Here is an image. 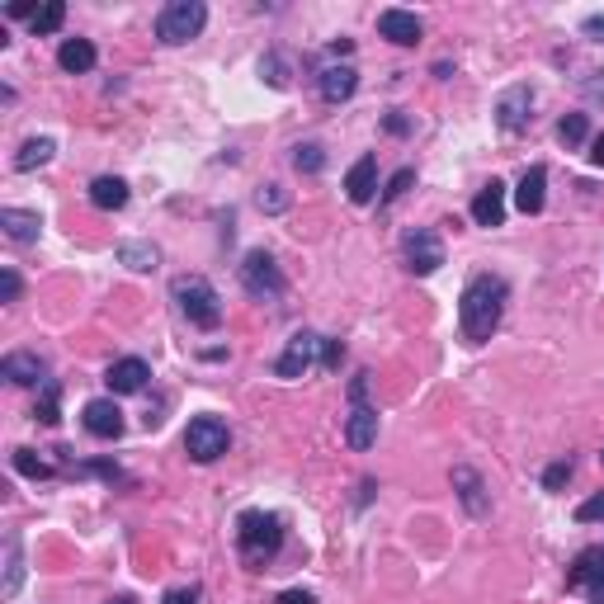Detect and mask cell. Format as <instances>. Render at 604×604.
<instances>
[{
    "instance_id": "74e56055",
    "label": "cell",
    "mask_w": 604,
    "mask_h": 604,
    "mask_svg": "<svg viewBox=\"0 0 604 604\" xmlns=\"http://www.w3.org/2000/svg\"><path fill=\"white\" fill-rule=\"evenodd\" d=\"M19 298V269L5 265V274H0V302H15Z\"/></svg>"
},
{
    "instance_id": "ab89813d",
    "label": "cell",
    "mask_w": 604,
    "mask_h": 604,
    "mask_svg": "<svg viewBox=\"0 0 604 604\" xmlns=\"http://www.w3.org/2000/svg\"><path fill=\"white\" fill-rule=\"evenodd\" d=\"M581 90H586V100H604V71H590L581 81Z\"/></svg>"
},
{
    "instance_id": "7a4b0ae2",
    "label": "cell",
    "mask_w": 604,
    "mask_h": 604,
    "mask_svg": "<svg viewBox=\"0 0 604 604\" xmlns=\"http://www.w3.org/2000/svg\"><path fill=\"white\" fill-rule=\"evenodd\" d=\"M284 548V520L274 510H241L236 520V553L251 571H265Z\"/></svg>"
},
{
    "instance_id": "1f68e13d",
    "label": "cell",
    "mask_w": 604,
    "mask_h": 604,
    "mask_svg": "<svg viewBox=\"0 0 604 604\" xmlns=\"http://www.w3.org/2000/svg\"><path fill=\"white\" fill-rule=\"evenodd\" d=\"M586 133H590V123H586V114H567L562 123H557V142L567 151H576L581 142H586Z\"/></svg>"
},
{
    "instance_id": "f35d334b",
    "label": "cell",
    "mask_w": 604,
    "mask_h": 604,
    "mask_svg": "<svg viewBox=\"0 0 604 604\" xmlns=\"http://www.w3.org/2000/svg\"><path fill=\"white\" fill-rule=\"evenodd\" d=\"M161 604H199V586H175L166 590V600Z\"/></svg>"
},
{
    "instance_id": "e0dca14e",
    "label": "cell",
    "mask_w": 604,
    "mask_h": 604,
    "mask_svg": "<svg viewBox=\"0 0 604 604\" xmlns=\"http://www.w3.org/2000/svg\"><path fill=\"white\" fill-rule=\"evenodd\" d=\"M543 203H548V166H529L520 175V189H515V208L524 218H538Z\"/></svg>"
},
{
    "instance_id": "603a6c76",
    "label": "cell",
    "mask_w": 604,
    "mask_h": 604,
    "mask_svg": "<svg viewBox=\"0 0 604 604\" xmlns=\"http://www.w3.org/2000/svg\"><path fill=\"white\" fill-rule=\"evenodd\" d=\"M0 227H5V236H10L15 246H29V241H38V232H43V218L29 213V208H0Z\"/></svg>"
},
{
    "instance_id": "d4e9b609",
    "label": "cell",
    "mask_w": 604,
    "mask_h": 604,
    "mask_svg": "<svg viewBox=\"0 0 604 604\" xmlns=\"http://www.w3.org/2000/svg\"><path fill=\"white\" fill-rule=\"evenodd\" d=\"M118 260L128 269H137V274H147V269L161 265V251L151 241H118Z\"/></svg>"
},
{
    "instance_id": "484cf974",
    "label": "cell",
    "mask_w": 604,
    "mask_h": 604,
    "mask_svg": "<svg viewBox=\"0 0 604 604\" xmlns=\"http://www.w3.org/2000/svg\"><path fill=\"white\" fill-rule=\"evenodd\" d=\"M52 156H57V142H52V137H29V142L15 151V170H38V166H48Z\"/></svg>"
},
{
    "instance_id": "8d00e7d4",
    "label": "cell",
    "mask_w": 604,
    "mask_h": 604,
    "mask_svg": "<svg viewBox=\"0 0 604 604\" xmlns=\"http://www.w3.org/2000/svg\"><path fill=\"white\" fill-rule=\"evenodd\" d=\"M340 359H345V345H340V340H326V336H321V369L336 373Z\"/></svg>"
},
{
    "instance_id": "ac0fdd59",
    "label": "cell",
    "mask_w": 604,
    "mask_h": 604,
    "mask_svg": "<svg viewBox=\"0 0 604 604\" xmlns=\"http://www.w3.org/2000/svg\"><path fill=\"white\" fill-rule=\"evenodd\" d=\"M317 90L326 104H345L354 100V90H359V71L350 67V62H340V67H326L317 76Z\"/></svg>"
},
{
    "instance_id": "f6af8a7d",
    "label": "cell",
    "mask_w": 604,
    "mask_h": 604,
    "mask_svg": "<svg viewBox=\"0 0 604 604\" xmlns=\"http://www.w3.org/2000/svg\"><path fill=\"white\" fill-rule=\"evenodd\" d=\"M104 604H137L133 595H114V600H104Z\"/></svg>"
},
{
    "instance_id": "83f0119b",
    "label": "cell",
    "mask_w": 604,
    "mask_h": 604,
    "mask_svg": "<svg viewBox=\"0 0 604 604\" xmlns=\"http://www.w3.org/2000/svg\"><path fill=\"white\" fill-rule=\"evenodd\" d=\"M34 420H43V425H57L62 420V387L52 383H43L38 387V406H34Z\"/></svg>"
},
{
    "instance_id": "30bf717a",
    "label": "cell",
    "mask_w": 604,
    "mask_h": 604,
    "mask_svg": "<svg viewBox=\"0 0 604 604\" xmlns=\"http://www.w3.org/2000/svg\"><path fill=\"white\" fill-rule=\"evenodd\" d=\"M534 123V90L529 85H510L496 100V128L501 133H524Z\"/></svg>"
},
{
    "instance_id": "3957f363",
    "label": "cell",
    "mask_w": 604,
    "mask_h": 604,
    "mask_svg": "<svg viewBox=\"0 0 604 604\" xmlns=\"http://www.w3.org/2000/svg\"><path fill=\"white\" fill-rule=\"evenodd\" d=\"M170 298L180 302V312H185L189 326H199V331H218L222 326V298L203 274H180V279H170Z\"/></svg>"
},
{
    "instance_id": "5bb4252c",
    "label": "cell",
    "mask_w": 604,
    "mask_h": 604,
    "mask_svg": "<svg viewBox=\"0 0 604 604\" xmlns=\"http://www.w3.org/2000/svg\"><path fill=\"white\" fill-rule=\"evenodd\" d=\"M151 378L147 359H137V354H128V359H114L109 364V373H104V383H109V392L114 397H133V392H142Z\"/></svg>"
},
{
    "instance_id": "8fae6325",
    "label": "cell",
    "mask_w": 604,
    "mask_h": 604,
    "mask_svg": "<svg viewBox=\"0 0 604 604\" xmlns=\"http://www.w3.org/2000/svg\"><path fill=\"white\" fill-rule=\"evenodd\" d=\"M0 378L15 383V387H43L48 383V359L34 350H15V354L0 359Z\"/></svg>"
},
{
    "instance_id": "9c48e42d",
    "label": "cell",
    "mask_w": 604,
    "mask_h": 604,
    "mask_svg": "<svg viewBox=\"0 0 604 604\" xmlns=\"http://www.w3.org/2000/svg\"><path fill=\"white\" fill-rule=\"evenodd\" d=\"M567 590H586L590 604H604V543L576 553V562L567 567Z\"/></svg>"
},
{
    "instance_id": "9a60e30c",
    "label": "cell",
    "mask_w": 604,
    "mask_h": 604,
    "mask_svg": "<svg viewBox=\"0 0 604 604\" xmlns=\"http://www.w3.org/2000/svg\"><path fill=\"white\" fill-rule=\"evenodd\" d=\"M378 34L387 43H397V48H416L420 38H425V24H420L411 10H383L378 15Z\"/></svg>"
},
{
    "instance_id": "ee69618b",
    "label": "cell",
    "mask_w": 604,
    "mask_h": 604,
    "mask_svg": "<svg viewBox=\"0 0 604 604\" xmlns=\"http://www.w3.org/2000/svg\"><path fill=\"white\" fill-rule=\"evenodd\" d=\"M586 156H590V166H600V170H604V133L590 137V151H586Z\"/></svg>"
},
{
    "instance_id": "836d02e7",
    "label": "cell",
    "mask_w": 604,
    "mask_h": 604,
    "mask_svg": "<svg viewBox=\"0 0 604 604\" xmlns=\"http://www.w3.org/2000/svg\"><path fill=\"white\" fill-rule=\"evenodd\" d=\"M571 472H576V463H571V458H557L553 468L543 472V487H548V491H562V487L571 482Z\"/></svg>"
},
{
    "instance_id": "4fadbf2b",
    "label": "cell",
    "mask_w": 604,
    "mask_h": 604,
    "mask_svg": "<svg viewBox=\"0 0 604 604\" xmlns=\"http://www.w3.org/2000/svg\"><path fill=\"white\" fill-rule=\"evenodd\" d=\"M81 425H85V435H95V439H118L123 435V411H118L114 397H95V402H85Z\"/></svg>"
},
{
    "instance_id": "7402d4cb",
    "label": "cell",
    "mask_w": 604,
    "mask_h": 604,
    "mask_svg": "<svg viewBox=\"0 0 604 604\" xmlns=\"http://www.w3.org/2000/svg\"><path fill=\"white\" fill-rule=\"evenodd\" d=\"M19 586H24V538H19V529H10L5 534V581H0V595L15 600Z\"/></svg>"
},
{
    "instance_id": "d590c367",
    "label": "cell",
    "mask_w": 604,
    "mask_h": 604,
    "mask_svg": "<svg viewBox=\"0 0 604 604\" xmlns=\"http://www.w3.org/2000/svg\"><path fill=\"white\" fill-rule=\"evenodd\" d=\"M604 520V491H595L590 501L576 505V524H600Z\"/></svg>"
},
{
    "instance_id": "7bdbcfd3",
    "label": "cell",
    "mask_w": 604,
    "mask_h": 604,
    "mask_svg": "<svg viewBox=\"0 0 604 604\" xmlns=\"http://www.w3.org/2000/svg\"><path fill=\"white\" fill-rule=\"evenodd\" d=\"M274 604H317V595H312V590H284Z\"/></svg>"
},
{
    "instance_id": "277c9868",
    "label": "cell",
    "mask_w": 604,
    "mask_h": 604,
    "mask_svg": "<svg viewBox=\"0 0 604 604\" xmlns=\"http://www.w3.org/2000/svg\"><path fill=\"white\" fill-rule=\"evenodd\" d=\"M203 24H208V5L203 0H170L166 10L156 15V38L166 48H185V43H194L203 34Z\"/></svg>"
},
{
    "instance_id": "cb8c5ba5",
    "label": "cell",
    "mask_w": 604,
    "mask_h": 604,
    "mask_svg": "<svg viewBox=\"0 0 604 604\" xmlns=\"http://www.w3.org/2000/svg\"><path fill=\"white\" fill-rule=\"evenodd\" d=\"M95 43L90 38H67L62 48H57V67L67 71V76H85V71H95Z\"/></svg>"
},
{
    "instance_id": "52a82bcc",
    "label": "cell",
    "mask_w": 604,
    "mask_h": 604,
    "mask_svg": "<svg viewBox=\"0 0 604 604\" xmlns=\"http://www.w3.org/2000/svg\"><path fill=\"white\" fill-rule=\"evenodd\" d=\"M232 435H227V425L218 416H194L185 430V453L194 463H218L222 453H227Z\"/></svg>"
},
{
    "instance_id": "bcb514c9",
    "label": "cell",
    "mask_w": 604,
    "mask_h": 604,
    "mask_svg": "<svg viewBox=\"0 0 604 604\" xmlns=\"http://www.w3.org/2000/svg\"><path fill=\"white\" fill-rule=\"evenodd\" d=\"M600 463H604V453H600Z\"/></svg>"
},
{
    "instance_id": "44dd1931",
    "label": "cell",
    "mask_w": 604,
    "mask_h": 604,
    "mask_svg": "<svg viewBox=\"0 0 604 604\" xmlns=\"http://www.w3.org/2000/svg\"><path fill=\"white\" fill-rule=\"evenodd\" d=\"M128 199H133L128 180H118V175H100V180H90V203H95L100 213H118V208H128Z\"/></svg>"
},
{
    "instance_id": "ba28073f",
    "label": "cell",
    "mask_w": 604,
    "mask_h": 604,
    "mask_svg": "<svg viewBox=\"0 0 604 604\" xmlns=\"http://www.w3.org/2000/svg\"><path fill=\"white\" fill-rule=\"evenodd\" d=\"M402 260L416 279H430V274L444 265V241H439L430 227H411V232L402 236Z\"/></svg>"
},
{
    "instance_id": "7c38bea8",
    "label": "cell",
    "mask_w": 604,
    "mask_h": 604,
    "mask_svg": "<svg viewBox=\"0 0 604 604\" xmlns=\"http://www.w3.org/2000/svg\"><path fill=\"white\" fill-rule=\"evenodd\" d=\"M453 491H458V501H463V510H468L472 520H482L491 510V496H487V482L477 477V468H468V463H458V468L449 472Z\"/></svg>"
},
{
    "instance_id": "ffe728a7",
    "label": "cell",
    "mask_w": 604,
    "mask_h": 604,
    "mask_svg": "<svg viewBox=\"0 0 604 604\" xmlns=\"http://www.w3.org/2000/svg\"><path fill=\"white\" fill-rule=\"evenodd\" d=\"M472 222H477V227H501L505 222V185L501 180H487V185L477 189V199H472Z\"/></svg>"
},
{
    "instance_id": "2e32d148",
    "label": "cell",
    "mask_w": 604,
    "mask_h": 604,
    "mask_svg": "<svg viewBox=\"0 0 604 604\" xmlns=\"http://www.w3.org/2000/svg\"><path fill=\"white\" fill-rule=\"evenodd\" d=\"M373 439H378V411L369 402H350V416H345V444L354 453L373 449Z\"/></svg>"
},
{
    "instance_id": "8992f818",
    "label": "cell",
    "mask_w": 604,
    "mask_h": 604,
    "mask_svg": "<svg viewBox=\"0 0 604 604\" xmlns=\"http://www.w3.org/2000/svg\"><path fill=\"white\" fill-rule=\"evenodd\" d=\"M312 364H321V336H317V331H293L288 345H284V354L274 359V378L298 383V378H307Z\"/></svg>"
},
{
    "instance_id": "6da1fadb",
    "label": "cell",
    "mask_w": 604,
    "mask_h": 604,
    "mask_svg": "<svg viewBox=\"0 0 604 604\" xmlns=\"http://www.w3.org/2000/svg\"><path fill=\"white\" fill-rule=\"evenodd\" d=\"M505 298H510V288L501 274H472L468 279L463 298H458V331L468 345H487L496 336V326L505 317Z\"/></svg>"
},
{
    "instance_id": "b9f144b4",
    "label": "cell",
    "mask_w": 604,
    "mask_h": 604,
    "mask_svg": "<svg viewBox=\"0 0 604 604\" xmlns=\"http://www.w3.org/2000/svg\"><path fill=\"white\" fill-rule=\"evenodd\" d=\"M383 128H387V133H392V137H406V133H411V118H402V114H387V118H383Z\"/></svg>"
},
{
    "instance_id": "f546056e",
    "label": "cell",
    "mask_w": 604,
    "mask_h": 604,
    "mask_svg": "<svg viewBox=\"0 0 604 604\" xmlns=\"http://www.w3.org/2000/svg\"><path fill=\"white\" fill-rule=\"evenodd\" d=\"M293 170H298V175H321V170H326L321 142H298V147H293Z\"/></svg>"
},
{
    "instance_id": "60d3db41",
    "label": "cell",
    "mask_w": 604,
    "mask_h": 604,
    "mask_svg": "<svg viewBox=\"0 0 604 604\" xmlns=\"http://www.w3.org/2000/svg\"><path fill=\"white\" fill-rule=\"evenodd\" d=\"M581 34H586L590 43H604V15H590L586 24H581Z\"/></svg>"
},
{
    "instance_id": "4dcf8cb0",
    "label": "cell",
    "mask_w": 604,
    "mask_h": 604,
    "mask_svg": "<svg viewBox=\"0 0 604 604\" xmlns=\"http://www.w3.org/2000/svg\"><path fill=\"white\" fill-rule=\"evenodd\" d=\"M62 24H67V5H62V0H48V5H43V10L29 19V29H34L38 38H43V34H57Z\"/></svg>"
},
{
    "instance_id": "e575fe53",
    "label": "cell",
    "mask_w": 604,
    "mask_h": 604,
    "mask_svg": "<svg viewBox=\"0 0 604 604\" xmlns=\"http://www.w3.org/2000/svg\"><path fill=\"white\" fill-rule=\"evenodd\" d=\"M416 185V170L406 166V170H397V175H392V180H387V189H383V203H397L406 194V189Z\"/></svg>"
},
{
    "instance_id": "4316f807",
    "label": "cell",
    "mask_w": 604,
    "mask_h": 604,
    "mask_svg": "<svg viewBox=\"0 0 604 604\" xmlns=\"http://www.w3.org/2000/svg\"><path fill=\"white\" fill-rule=\"evenodd\" d=\"M10 463H15L19 477H29V482H48V477H57V468H52L48 458H38L34 449H15L10 453Z\"/></svg>"
},
{
    "instance_id": "5b68a950",
    "label": "cell",
    "mask_w": 604,
    "mask_h": 604,
    "mask_svg": "<svg viewBox=\"0 0 604 604\" xmlns=\"http://www.w3.org/2000/svg\"><path fill=\"white\" fill-rule=\"evenodd\" d=\"M241 288H246L255 302H279L288 284H284V274H279V265H274V255L251 251L241 260Z\"/></svg>"
},
{
    "instance_id": "f1b7e54d",
    "label": "cell",
    "mask_w": 604,
    "mask_h": 604,
    "mask_svg": "<svg viewBox=\"0 0 604 604\" xmlns=\"http://www.w3.org/2000/svg\"><path fill=\"white\" fill-rule=\"evenodd\" d=\"M260 76H265L274 90H288V81H293V67H288L284 52L274 48V52H265V57H260Z\"/></svg>"
},
{
    "instance_id": "d6986e66",
    "label": "cell",
    "mask_w": 604,
    "mask_h": 604,
    "mask_svg": "<svg viewBox=\"0 0 604 604\" xmlns=\"http://www.w3.org/2000/svg\"><path fill=\"white\" fill-rule=\"evenodd\" d=\"M345 194H350V203H373V194H378V156H359L350 166V175H345Z\"/></svg>"
},
{
    "instance_id": "d6a6232c",
    "label": "cell",
    "mask_w": 604,
    "mask_h": 604,
    "mask_svg": "<svg viewBox=\"0 0 604 604\" xmlns=\"http://www.w3.org/2000/svg\"><path fill=\"white\" fill-rule=\"evenodd\" d=\"M255 208H260V213H269V218L288 213V194H284V185H265L260 194H255Z\"/></svg>"
}]
</instances>
